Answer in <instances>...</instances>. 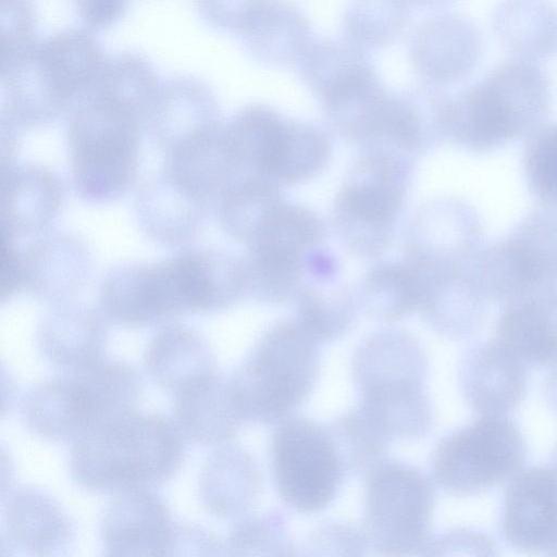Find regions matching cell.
I'll return each mask as SVG.
<instances>
[{"label": "cell", "mask_w": 557, "mask_h": 557, "mask_svg": "<svg viewBox=\"0 0 557 557\" xmlns=\"http://www.w3.org/2000/svg\"><path fill=\"white\" fill-rule=\"evenodd\" d=\"M310 555L359 556L369 548L362 528L343 523H327L317 528L307 540Z\"/></svg>", "instance_id": "c3c4849f"}, {"label": "cell", "mask_w": 557, "mask_h": 557, "mask_svg": "<svg viewBox=\"0 0 557 557\" xmlns=\"http://www.w3.org/2000/svg\"><path fill=\"white\" fill-rule=\"evenodd\" d=\"M270 459L280 498L300 512L326 507L347 473L330 426L305 417L280 421Z\"/></svg>", "instance_id": "7c38bea8"}, {"label": "cell", "mask_w": 557, "mask_h": 557, "mask_svg": "<svg viewBox=\"0 0 557 557\" xmlns=\"http://www.w3.org/2000/svg\"><path fill=\"white\" fill-rule=\"evenodd\" d=\"M408 0H350L343 16L344 38L369 51L395 44L411 16Z\"/></svg>", "instance_id": "f35d334b"}, {"label": "cell", "mask_w": 557, "mask_h": 557, "mask_svg": "<svg viewBox=\"0 0 557 557\" xmlns=\"http://www.w3.org/2000/svg\"><path fill=\"white\" fill-rule=\"evenodd\" d=\"M21 257L23 289L51 307L71 302L91 274L89 249L72 234L39 237L21 251Z\"/></svg>", "instance_id": "44dd1931"}, {"label": "cell", "mask_w": 557, "mask_h": 557, "mask_svg": "<svg viewBox=\"0 0 557 557\" xmlns=\"http://www.w3.org/2000/svg\"><path fill=\"white\" fill-rule=\"evenodd\" d=\"M523 150V172L533 197L542 206L557 208V122L542 124Z\"/></svg>", "instance_id": "f6af8a7d"}, {"label": "cell", "mask_w": 557, "mask_h": 557, "mask_svg": "<svg viewBox=\"0 0 557 557\" xmlns=\"http://www.w3.org/2000/svg\"><path fill=\"white\" fill-rule=\"evenodd\" d=\"M146 113L138 98L100 75L71 110L66 143L72 185L81 199L109 203L134 185Z\"/></svg>", "instance_id": "6da1fadb"}, {"label": "cell", "mask_w": 557, "mask_h": 557, "mask_svg": "<svg viewBox=\"0 0 557 557\" xmlns=\"http://www.w3.org/2000/svg\"><path fill=\"white\" fill-rule=\"evenodd\" d=\"M483 52L478 27L456 13L423 21L413 32L408 57L414 72L428 84L443 87L470 76Z\"/></svg>", "instance_id": "2e32d148"}, {"label": "cell", "mask_w": 557, "mask_h": 557, "mask_svg": "<svg viewBox=\"0 0 557 557\" xmlns=\"http://www.w3.org/2000/svg\"><path fill=\"white\" fill-rule=\"evenodd\" d=\"M2 548L17 556H58L71 547L75 529L59 503L27 486L14 490L3 513Z\"/></svg>", "instance_id": "ffe728a7"}, {"label": "cell", "mask_w": 557, "mask_h": 557, "mask_svg": "<svg viewBox=\"0 0 557 557\" xmlns=\"http://www.w3.org/2000/svg\"><path fill=\"white\" fill-rule=\"evenodd\" d=\"M346 472L367 473L384 459L391 440L355 407L329 424Z\"/></svg>", "instance_id": "7bdbcfd3"}, {"label": "cell", "mask_w": 557, "mask_h": 557, "mask_svg": "<svg viewBox=\"0 0 557 557\" xmlns=\"http://www.w3.org/2000/svg\"><path fill=\"white\" fill-rule=\"evenodd\" d=\"M108 54L94 33L71 27L37 39L1 61V125L55 122L86 96Z\"/></svg>", "instance_id": "7a4b0ae2"}, {"label": "cell", "mask_w": 557, "mask_h": 557, "mask_svg": "<svg viewBox=\"0 0 557 557\" xmlns=\"http://www.w3.org/2000/svg\"><path fill=\"white\" fill-rule=\"evenodd\" d=\"M230 555L290 556L294 546L285 516L280 511L250 515L237 520L227 536Z\"/></svg>", "instance_id": "ee69618b"}, {"label": "cell", "mask_w": 557, "mask_h": 557, "mask_svg": "<svg viewBox=\"0 0 557 557\" xmlns=\"http://www.w3.org/2000/svg\"><path fill=\"white\" fill-rule=\"evenodd\" d=\"M332 281L302 283L294 297L296 319L319 343L342 337L357 314L351 293Z\"/></svg>", "instance_id": "74e56055"}, {"label": "cell", "mask_w": 557, "mask_h": 557, "mask_svg": "<svg viewBox=\"0 0 557 557\" xmlns=\"http://www.w3.org/2000/svg\"><path fill=\"white\" fill-rule=\"evenodd\" d=\"M284 117L265 104H249L224 124L243 173L261 175Z\"/></svg>", "instance_id": "60d3db41"}, {"label": "cell", "mask_w": 557, "mask_h": 557, "mask_svg": "<svg viewBox=\"0 0 557 557\" xmlns=\"http://www.w3.org/2000/svg\"><path fill=\"white\" fill-rule=\"evenodd\" d=\"M251 456L238 445H224L206 460L199 479L205 508L221 518L245 512L260 494L262 480Z\"/></svg>", "instance_id": "f546056e"}, {"label": "cell", "mask_w": 557, "mask_h": 557, "mask_svg": "<svg viewBox=\"0 0 557 557\" xmlns=\"http://www.w3.org/2000/svg\"><path fill=\"white\" fill-rule=\"evenodd\" d=\"M527 366L498 338L469 347L459 366L466 400L481 416H506L525 397Z\"/></svg>", "instance_id": "e0dca14e"}, {"label": "cell", "mask_w": 557, "mask_h": 557, "mask_svg": "<svg viewBox=\"0 0 557 557\" xmlns=\"http://www.w3.org/2000/svg\"><path fill=\"white\" fill-rule=\"evenodd\" d=\"M391 94L375 70L320 103L332 128L361 148L379 134Z\"/></svg>", "instance_id": "1f68e13d"}, {"label": "cell", "mask_w": 557, "mask_h": 557, "mask_svg": "<svg viewBox=\"0 0 557 557\" xmlns=\"http://www.w3.org/2000/svg\"><path fill=\"white\" fill-rule=\"evenodd\" d=\"M215 366L208 342L194 329L178 323L159 329L145 352L147 373L172 394L215 373Z\"/></svg>", "instance_id": "83f0119b"}, {"label": "cell", "mask_w": 557, "mask_h": 557, "mask_svg": "<svg viewBox=\"0 0 557 557\" xmlns=\"http://www.w3.org/2000/svg\"><path fill=\"white\" fill-rule=\"evenodd\" d=\"M175 422L160 413L131 411L73 442L70 471L81 487L97 493L153 487L170 481L184 461Z\"/></svg>", "instance_id": "3957f363"}, {"label": "cell", "mask_w": 557, "mask_h": 557, "mask_svg": "<svg viewBox=\"0 0 557 557\" xmlns=\"http://www.w3.org/2000/svg\"><path fill=\"white\" fill-rule=\"evenodd\" d=\"M63 200L62 183L49 169L34 163L1 165V234L16 239L45 232Z\"/></svg>", "instance_id": "603a6c76"}, {"label": "cell", "mask_w": 557, "mask_h": 557, "mask_svg": "<svg viewBox=\"0 0 557 557\" xmlns=\"http://www.w3.org/2000/svg\"><path fill=\"white\" fill-rule=\"evenodd\" d=\"M1 239V299L4 301L23 289V265L14 239L3 234Z\"/></svg>", "instance_id": "816d5d0a"}, {"label": "cell", "mask_w": 557, "mask_h": 557, "mask_svg": "<svg viewBox=\"0 0 557 557\" xmlns=\"http://www.w3.org/2000/svg\"><path fill=\"white\" fill-rule=\"evenodd\" d=\"M496 332L528 366L557 368V285L505 302Z\"/></svg>", "instance_id": "4316f807"}, {"label": "cell", "mask_w": 557, "mask_h": 557, "mask_svg": "<svg viewBox=\"0 0 557 557\" xmlns=\"http://www.w3.org/2000/svg\"><path fill=\"white\" fill-rule=\"evenodd\" d=\"M163 154L161 173L206 201L216 200L243 174L223 123Z\"/></svg>", "instance_id": "cb8c5ba5"}, {"label": "cell", "mask_w": 557, "mask_h": 557, "mask_svg": "<svg viewBox=\"0 0 557 557\" xmlns=\"http://www.w3.org/2000/svg\"><path fill=\"white\" fill-rule=\"evenodd\" d=\"M99 304L109 323L127 327L177 319L160 261L111 268L101 282Z\"/></svg>", "instance_id": "d6986e66"}, {"label": "cell", "mask_w": 557, "mask_h": 557, "mask_svg": "<svg viewBox=\"0 0 557 557\" xmlns=\"http://www.w3.org/2000/svg\"><path fill=\"white\" fill-rule=\"evenodd\" d=\"M129 3L131 0H71L84 28L92 33L117 23L127 12Z\"/></svg>", "instance_id": "681fc988"}, {"label": "cell", "mask_w": 557, "mask_h": 557, "mask_svg": "<svg viewBox=\"0 0 557 557\" xmlns=\"http://www.w3.org/2000/svg\"><path fill=\"white\" fill-rule=\"evenodd\" d=\"M553 466L557 469V444L553 451Z\"/></svg>", "instance_id": "11a10c76"}, {"label": "cell", "mask_w": 557, "mask_h": 557, "mask_svg": "<svg viewBox=\"0 0 557 557\" xmlns=\"http://www.w3.org/2000/svg\"><path fill=\"white\" fill-rule=\"evenodd\" d=\"M368 52L345 38L313 39L296 63L297 73L320 101L344 82L374 66Z\"/></svg>", "instance_id": "d590c367"}, {"label": "cell", "mask_w": 557, "mask_h": 557, "mask_svg": "<svg viewBox=\"0 0 557 557\" xmlns=\"http://www.w3.org/2000/svg\"><path fill=\"white\" fill-rule=\"evenodd\" d=\"M483 236L482 220L470 203L456 197L435 198L410 223L405 261L422 277L445 276L475 257Z\"/></svg>", "instance_id": "4fadbf2b"}, {"label": "cell", "mask_w": 557, "mask_h": 557, "mask_svg": "<svg viewBox=\"0 0 557 557\" xmlns=\"http://www.w3.org/2000/svg\"><path fill=\"white\" fill-rule=\"evenodd\" d=\"M527 456V441L512 420L481 416L440 441L431 457V475L449 495H478L511 479Z\"/></svg>", "instance_id": "9c48e42d"}, {"label": "cell", "mask_w": 557, "mask_h": 557, "mask_svg": "<svg viewBox=\"0 0 557 557\" xmlns=\"http://www.w3.org/2000/svg\"><path fill=\"white\" fill-rule=\"evenodd\" d=\"M176 523L149 487L120 492L106 509L100 535L106 555L171 556Z\"/></svg>", "instance_id": "9a60e30c"}, {"label": "cell", "mask_w": 557, "mask_h": 557, "mask_svg": "<svg viewBox=\"0 0 557 557\" xmlns=\"http://www.w3.org/2000/svg\"><path fill=\"white\" fill-rule=\"evenodd\" d=\"M213 90L191 76L161 79L145 119V132L163 153L221 124Z\"/></svg>", "instance_id": "ac0fdd59"}, {"label": "cell", "mask_w": 557, "mask_h": 557, "mask_svg": "<svg viewBox=\"0 0 557 557\" xmlns=\"http://www.w3.org/2000/svg\"><path fill=\"white\" fill-rule=\"evenodd\" d=\"M359 298L372 317L392 322L420 311L422 288L408 262H381L366 273Z\"/></svg>", "instance_id": "8d00e7d4"}, {"label": "cell", "mask_w": 557, "mask_h": 557, "mask_svg": "<svg viewBox=\"0 0 557 557\" xmlns=\"http://www.w3.org/2000/svg\"><path fill=\"white\" fill-rule=\"evenodd\" d=\"M143 393L140 373L129 363L101 360L79 372L48 379L28 391L24 424L51 442H74L89 430L131 412Z\"/></svg>", "instance_id": "52a82bcc"}, {"label": "cell", "mask_w": 557, "mask_h": 557, "mask_svg": "<svg viewBox=\"0 0 557 557\" xmlns=\"http://www.w3.org/2000/svg\"><path fill=\"white\" fill-rule=\"evenodd\" d=\"M271 0H194L196 11L211 28L242 37Z\"/></svg>", "instance_id": "bcb514c9"}, {"label": "cell", "mask_w": 557, "mask_h": 557, "mask_svg": "<svg viewBox=\"0 0 557 557\" xmlns=\"http://www.w3.org/2000/svg\"><path fill=\"white\" fill-rule=\"evenodd\" d=\"M324 237V223L315 212L307 207L283 201L248 247H268L307 260L321 247Z\"/></svg>", "instance_id": "b9f144b4"}, {"label": "cell", "mask_w": 557, "mask_h": 557, "mask_svg": "<svg viewBox=\"0 0 557 557\" xmlns=\"http://www.w3.org/2000/svg\"><path fill=\"white\" fill-rule=\"evenodd\" d=\"M207 203L160 173L140 186L134 212L146 237L160 246L176 247L190 243L200 233Z\"/></svg>", "instance_id": "484cf974"}, {"label": "cell", "mask_w": 557, "mask_h": 557, "mask_svg": "<svg viewBox=\"0 0 557 557\" xmlns=\"http://www.w3.org/2000/svg\"><path fill=\"white\" fill-rule=\"evenodd\" d=\"M247 295L264 304L294 299L302 285L306 259L261 246L248 247L244 258Z\"/></svg>", "instance_id": "ab89813d"}, {"label": "cell", "mask_w": 557, "mask_h": 557, "mask_svg": "<svg viewBox=\"0 0 557 557\" xmlns=\"http://www.w3.org/2000/svg\"><path fill=\"white\" fill-rule=\"evenodd\" d=\"M434 490L412 466L382 459L366 473L362 530L382 555L422 553L430 537Z\"/></svg>", "instance_id": "30bf717a"}, {"label": "cell", "mask_w": 557, "mask_h": 557, "mask_svg": "<svg viewBox=\"0 0 557 557\" xmlns=\"http://www.w3.org/2000/svg\"><path fill=\"white\" fill-rule=\"evenodd\" d=\"M473 273L490 302L557 285V208L533 209L504 237L483 245Z\"/></svg>", "instance_id": "8fae6325"}, {"label": "cell", "mask_w": 557, "mask_h": 557, "mask_svg": "<svg viewBox=\"0 0 557 557\" xmlns=\"http://www.w3.org/2000/svg\"><path fill=\"white\" fill-rule=\"evenodd\" d=\"M283 201L280 186L272 181L240 175L216 199L218 221L230 237L248 247Z\"/></svg>", "instance_id": "e575fe53"}, {"label": "cell", "mask_w": 557, "mask_h": 557, "mask_svg": "<svg viewBox=\"0 0 557 557\" xmlns=\"http://www.w3.org/2000/svg\"><path fill=\"white\" fill-rule=\"evenodd\" d=\"M107 323L102 313L86 306H53L38 325L39 350L64 373L84 371L102 360Z\"/></svg>", "instance_id": "d4e9b609"}, {"label": "cell", "mask_w": 557, "mask_h": 557, "mask_svg": "<svg viewBox=\"0 0 557 557\" xmlns=\"http://www.w3.org/2000/svg\"><path fill=\"white\" fill-rule=\"evenodd\" d=\"M449 101L441 87L428 83L392 92L381 129L367 145L385 146L411 158L433 150L447 138Z\"/></svg>", "instance_id": "7402d4cb"}, {"label": "cell", "mask_w": 557, "mask_h": 557, "mask_svg": "<svg viewBox=\"0 0 557 557\" xmlns=\"http://www.w3.org/2000/svg\"><path fill=\"white\" fill-rule=\"evenodd\" d=\"M37 13L33 0H1V61L37 40Z\"/></svg>", "instance_id": "7dc6e473"}, {"label": "cell", "mask_w": 557, "mask_h": 557, "mask_svg": "<svg viewBox=\"0 0 557 557\" xmlns=\"http://www.w3.org/2000/svg\"><path fill=\"white\" fill-rule=\"evenodd\" d=\"M356 406L391 441L429 433L433 410L426 392L428 360L418 342L396 330L369 335L352 357Z\"/></svg>", "instance_id": "5b68a950"}, {"label": "cell", "mask_w": 557, "mask_h": 557, "mask_svg": "<svg viewBox=\"0 0 557 557\" xmlns=\"http://www.w3.org/2000/svg\"><path fill=\"white\" fill-rule=\"evenodd\" d=\"M543 394L549 408L557 413V368L552 369L545 379Z\"/></svg>", "instance_id": "f5cc1de1"}, {"label": "cell", "mask_w": 557, "mask_h": 557, "mask_svg": "<svg viewBox=\"0 0 557 557\" xmlns=\"http://www.w3.org/2000/svg\"><path fill=\"white\" fill-rule=\"evenodd\" d=\"M550 82L536 61L506 60L450 97L446 136L473 152L497 150L530 136L547 117Z\"/></svg>", "instance_id": "277c9868"}, {"label": "cell", "mask_w": 557, "mask_h": 557, "mask_svg": "<svg viewBox=\"0 0 557 557\" xmlns=\"http://www.w3.org/2000/svg\"><path fill=\"white\" fill-rule=\"evenodd\" d=\"M499 529L512 548L557 555V469H520L505 491Z\"/></svg>", "instance_id": "5bb4252c"}, {"label": "cell", "mask_w": 557, "mask_h": 557, "mask_svg": "<svg viewBox=\"0 0 557 557\" xmlns=\"http://www.w3.org/2000/svg\"><path fill=\"white\" fill-rule=\"evenodd\" d=\"M492 25L498 40L517 58L537 61L557 50V8L549 0H502Z\"/></svg>", "instance_id": "d6a6232c"}, {"label": "cell", "mask_w": 557, "mask_h": 557, "mask_svg": "<svg viewBox=\"0 0 557 557\" xmlns=\"http://www.w3.org/2000/svg\"><path fill=\"white\" fill-rule=\"evenodd\" d=\"M174 422L184 438L200 445L231 438L243 419L227 385L216 372L174 394Z\"/></svg>", "instance_id": "f1b7e54d"}, {"label": "cell", "mask_w": 557, "mask_h": 557, "mask_svg": "<svg viewBox=\"0 0 557 557\" xmlns=\"http://www.w3.org/2000/svg\"><path fill=\"white\" fill-rule=\"evenodd\" d=\"M224 548L220 540L208 530L198 525L176 523L172 555H185V550L197 549L200 555L222 554Z\"/></svg>", "instance_id": "f907efd6"}, {"label": "cell", "mask_w": 557, "mask_h": 557, "mask_svg": "<svg viewBox=\"0 0 557 557\" xmlns=\"http://www.w3.org/2000/svg\"><path fill=\"white\" fill-rule=\"evenodd\" d=\"M318 344L296 318L265 331L227 377L243 421L280 422L308 398L320 367Z\"/></svg>", "instance_id": "8992f818"}, {"label": "cell", "mask_w": 557, "mask_h": 557, "mask_svg": "<svg viewBox=\"0 0 557 557\" xmlns=\"http://www.w3.org/2000/svg\"><path fill=\"white\" fill-rule=\"evenodd\" d=\"M411 157L392 148H361L332 212L342 244L359 257H375L388 246L405 202Z\"/></svg>", "instance_id": "ba28073f"}, {"label": "cell", "mask_w": 557, "mask_h": 557, "mask_svg": "<svg viewBox=\"0 0 557 557\" xmlns=\"http://www.w3.org/2000/svg\"><path fill=\"white\" fill-rule=\"evenodd\" d=\"M332 153L329 136L317 125L285 119L260 176L280 187L313 178Z\"/></svg>", "instance_id": "836d02e7"}, {"label": "cell", "mask_w": 557, "mask_h": 557, "mask_svg": "<svg viewBox=\"0 0 557 557\" xmlns=\"http://www.w3.org/2000/svg\"><path fill=\"white\" fill-rule=\"evenodd\" d=\"M239 39L253 60L274 67L296 65L313 40L307 16L284 0H271Z\"/></svg>", "instance_id": "4dcf8cb0"}, {"label": "cell", "mask_w": 557, "mask_h": 557, "mask_svg": "<svg viewBox=\"0 0 557 557\" xmlns=\"http://www.w3.org/2000/svg\"><path fill=\"white\" fill-rule=\"evenodd\" d=\"M455 0H408L411 5L422 9H440L454 2Z\"/></svg>", "instance_id": "db71d44e"}]
</instances>
